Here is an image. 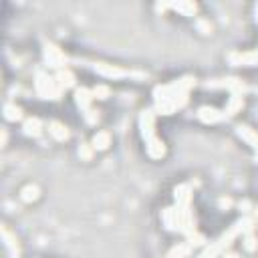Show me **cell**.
I'll use <instances>...</instances> for the list:
<instances>
[{
    "label": "cell",
    "instance_id": "6da1fadb",
    "mask_svg": "<svg viewBox=\"0 0 258 258\" xmlns=\"http://www.w3.org/2000/svg\"><path fill=\"white\" fill-rule=\"evenodd\" d=\"M196 87V77H181L169 85H157L153 89V101H155V113L159 115H171L177 109H183L187 105V93Z\"/></svg>",
    "mask_w": 258,
    "mask_h": 258
},
{
    "label": "cell",
    "instance_id": "7a4b0ae2",
    "mask_svg": "<svg viewBox=\"0 0 258 258\" xmlns=\"http://www.w3.org/2000/svg\"><path fill=\"white\" fill-rule=\"evenodd\" d=\"M250 232H254V218L252 216H242L238 222H234L222 236H218L214 242H210L204 250H202V254L198 256V258H220V256H224V252L232 246V242L242 234H250Z\"/></svg>",
    "mask_w": 258,
    "mask_h": 258
},
{
    "label": "cell",
    "instance_id": "3957f363",
    "mask_svg": "<svg viewBox=\"0 0 258 258\" xmlns=\"http://www.w3.org/2000/svg\"><path fill=\"white\" fill-rule=\"evenodd\" d=\"M139 129H141V137L145 141L147 155L151 159H161L165 155V143L155 133V111L153 109H143L139 113Z\"/></svg>",
    "mask_w": 258,
    "mask_h": 258
},
{
    "label": "cell",
    "instance_id": "277c9868",
    "mask_svg": "<svg viewBox=\"0 0 258 258\" xmlns=\"http://www.w3.org/2000/svg\"><path fill=\"white\" fill-rule=\"evenodd\" d=\"M34 91H36V95L40 99H52V101H58L60 95H62V89L58 87L56 79L50 77L44 71L36 73V77H34Z\"/></svg>",
    "mask_w": 258,
    "mask_h": 258
},
{
    "label": "cell",
    "instance_id": "5b68a950",
    "mask_svg": "<svg viewBox=\"0 0 258 258\" xmlns=\"http://www.w3.org/2000/svg\"><path fill=\"white\" fill-rule=\"evenodd\" d=\"M206 89H228L230 95H242L248 91V87L244 85L242 79L238 77H224V79H212L206 83Z\"/></svg>",
    "mask_w": 258,
    "mask_h": 258
},
{
    "label": "cell",
    "instance_id": "8992f818",
    "mask_svg": "<svg viewBox=\"0 0 258 258\" xmlns=\"http://www.w3.org/2000/svg\"><path fill=\"white\" fill-rule=\"evenodd\" d=\"M44 60L48 62V67H52L56 71H62L69 64L67 52L60 46H56L54 42H44Z\"/></svg>",
    "mask_w": 258,
    "mask_h": 258
},
{
    "label": "cell",
    "instance_id": "52a82bcc",
    "mask_svg": "<svg viewBox=\"0 0 258 258\" xmlns=\"http://www.w3.org/2000/svg\"><path fill=\"white\" fill-rule=\"evenodd\" d=\"M228 60L234 67H256L258 64V48L256 50H234L228 54Z\"/></svg>",
    "mask_w": 258,
    "mask_h": 258
},
{
    "label": "cell",
    "instance_id": "ba28073f",
    "mask_svg": "<svg viewBox=\"0 0 258 258\" xmlns=\"http://www.w3.org/2000/svg\"><path fill=\"white\" fill-rule=\"evenodd\" d=\"M93 71L105 79H123L131 75L129 71L121 69L119 64H111V62H93Z\"/></svg>",
    "mask_w": 258,
    "mask_h": 258
},
{
    "label": "cell",
    "instance_id": "9c48e42d",
    "mask_svg": "<svg viewBox=\"0 0 258 258\" xmlns=\"http://www.w3.org/2000/svg\"><path fill=\"white\" fill-rule=\"evenodd\" d=\"M191 183H179L173 187V200L177 210H191Z\"/></svg>",
    "mask_w": 258,
    "mask_h": 258
},
{
    "label": "cell",
    "instance_id": "30bf717a",
    "mask_svg": "<svg viewBox=\"0 0 258 258\" xmlns=\"http://www.w3.org/2000/svg\"><path fill=\"white\" fill-rule=\"evenodd\" d=\"M196 117H198L202 123H210V125H214V123H222V121L228 119L226 111H220V109H216V107H208V105L200 107L198 113H196Z\"/></svg>",
    "mask_w": 258,
    "mask_h": 258
},
{
    "label": "cell",
    "instance_id": "8fae6325",
    "mask_svg": "<svg viewBox=\"0 0 258 258\" xmlns=\"http://www.w3.org/2000/svg\"><path fill=\"white\" fill-rule=\"evenodd\" d=\"M236 135L242 139V141H246L254 151H256V159H258V131L256 129H252V127H248V125H236Z\"/></svg>",
    "mask_w": 258,
    "mask_h": 258
},
{
    "label": "cell",
    "instance_id": "7c38bea8",
    "mask_svg": "<svg viewBox=\"0 0 258 258\" xmlns=\"http://www.w3.org/2000/svg\"><path fill=\"white\" fill-rule=\"evenodd\" d=\"M93 93H91V89H87V87H75V103H77V107L81 109V111H89L91 109V105H93Z\"/></svg>",
    "mask_w": 258,
    "mask_h": 258
},
{
    "label": "cell",
    "instance_id": "4fadbf2b",
    "mask_svg": "<svg viewBox=\"0 0 258 258\" xmlns=\"http://www.w3.org/2000/svg\"><path fill=\"white\" fill-rule=\"evenodd\" d=\"M161 222L169 232H179V216L175 208H163L161 210Z\"/></svg>",
    "mask_w": 258,
    "mask_h": 258
},
{
    "label": "cell",
    "instance_id": "5bb4252c",
    "mask_svg": "<svg viewBox=\"0 0 258 258\" xmlns=\"http://www.w3.org/2000/svg\"><path fill=\"white\" fill-rule=\"evenodd\" d=\"M2 240H4V248L10 254V258H18L20 256V248H18V238L14 234H10V230L6 226H2Z\"/></svg>",
    "mask_w": 258,
    "mask_h": 258
},
{
    "label": "cell",
    "instance_id": "9a60e30c",
    "mask_svg": "<svg viewBox=\"0 0 258 258\" xmlns=\"http://www.w3.org/2000/svg\"><path fill=\"white\" fill-rule=\"evenodd\" d=\"M22 131L26 137H40L42 133V121L38 117H28L22 123Z\"/></svg>",
    "mask_w": 258,
    "mask_h": 258
},
{
    "label": "cell",
    "instance_id": "2e32d148",
    "mask_svg": "<svg viewBox=\"0 0 258 258\" xmlns=\"http://www.w3.org/2000/svg\"><path fill=\"white\" fill-rule=\"evenodd\" d=\"M48 133H50L52 139H56V141H69V137H71L69 127H67L64 123H60V121H50V123H48Z\"/></svg>",
    "mask_w": 258,
    "mask_h": 258
},
{
    "label": "cell",
    "instance_id": "e0dca14e",
    "mask_svg": "<svg viewBox=\"0 0 258 258\" xmlns=\"http://www.w3.org/2000/svg\"><path fill=\"white\" fill-rule=\"evenodd\" d=\"M169 8L177 10V12H179V14H183V16H196V14H198V4H196L194 0H181V2H171V4H169Z\"/></svg>",
    "mask_w": 258,
    "mask_h": 258
},
{
    "label": "cell",
    "instance_id": "ac0fdd59",
    "mask_svg": "<svg viewBox=\"0 0 258 258\" xmlns=\"http://www.w3.org/2000/svg\"><path fill=\"white\" fill-rule=\"evenodd\" d=\"M242 107H244V97H242V95H230L228 101H226L224 111H226L228 117H232V115H236L238 111H242Z\"/></svg>",
    "mask_w": 258,
    "mask_h": 258
},
{
    "label": "cell",
    "instance_id": "d6986e66",
    "mask_svg": "<svg viewBox=\"0 0 258 258\" xmlns=\"http://www.w3.org/2000/svg\"><path fill=\"white\" fill-rule=\"evenodd\" d=\"M91 145L97 149V151H105L109 145H111V133L109 131H97L91 139Z\"/></svg>",
    "mask_w": 258,
    "mask_h": 258
},
{
    "label": "cell",
    "instance_id": "ffe728a7",
    "mask_svg": "<svg viewBox=\"0 0 258 258\" xmlns=\"http://www.w3.org/2000/svg\"><path fill=\"white\" fill-rule=\"evenodd\" d=\"M54 79H56V83H58V87L64 91V89H71V87H75V75L69 71V69H62V71H56V75H54Z\"/></svg>",
    "mask_w": 258,
    "mask_h": 258
},
{
    "label": "cell",
    "instance_id": "44dd1931",
    "mask_svg": "<svg viewBox=\"0 0 258 258\" xmlns=\"http://www.w3.org/2000/svg\"><path fill=\"white\" fill-rule=\"evenodd\" d=\"M38 196H40V189H38V185H34V183H28V185H24V187L20 189V200L26 202V204L36 202Z\"/></svg>",
    "mask_w": 258,
    "mask_h": 258
},
{
    "label": "cell",
    "instance_id": "7402d4cb",
    "mask_svg": "<svg viewBox=\"0 0 258 258\" xmlns=\"http://www.w3.org/2000/svg\"><path fill=\"white\" fill-rule=\"evenodd\" d=\"M191 250H194V248H191L187 242H177V244L167 252V256H165V258H185Z\"/></svg>",
    "mask_w": 258,
    "mask_h": 258
},
{
    "label": "cell",
    "instance_id": "603a6c76",
    "mask_svg": "<svg viewBox=\"0 0 258 258\" xmlns=\"http://www.w3.org/2000/svg\"><path fill=\"white\" fill-rule=\"evenodd\" d=\"M4 117H6V121H20L22 119V109L14 103H6L4 105Z\"/></svg>",
    "mask_w": 258,
    "mask_h": 258
},
{
    "label": "cell",
    "instance_id": "cb8c5ba5",
    "mask_svg": "<svg viewBox=\"0 0 258 258\" xmlns=\"http://www.w3.org/2000/svg\"><path fill=\"white\" fill-rule=\"evenodd\" d=\"M91 93H93L95 99L103 101V99H107V97L111 95V89H109V85H105V83H97V85L91 89Z\"/></svg>",
    "mask_w": 258,
    "mask_h": 258
},
{
    "label": "cell",
    "instance_id": "d4e9b609",
    "mask_svg": "<svg viewBox=\"0 0 258 258\" xmlns=\"http://www.w3.org/2000/svg\"><path fill=\"white\" fill-rule=\"evenodd\" d=\"M242 246H244V250H248V252H256V250H258V236H256L254 232L244 234Z\"/></svg>",
    "mask_w": 258,
    "mask_h": 258
},
{
    "label": "cell",
    "instance_id": "484cf974",
    "mask_svg": "<svg viewBox=\"0 0 258 258\" xmlns=\"http://www.w3.org/2000/svg\"><path fill=\"white\" fill-rule=\"evenodd\" d=\"M93 151H95V147L91 143H81L79 145V157L83 161H91L93 159Z\"/></svg>",
    "mask_w": 258,
    "mask_h": 258
},
{
    "label": "cell",
    "instance_id": "4316f807",
    "mask_svg": "<svg viewBox=\"0 0 258 258\" xmlns=\"http://www.w3.org/2000/svg\"><path fill=\"white\" fill-rule=\"evenodd\" d=\"M99 113H101V111H97V109H93V107H91V109H89V111H85L83 115H85V121H87L89 125H97V123H99V119H101V115H99Z\"/></svg>",
    "mask_w": 258,
    "mask_h": 258
},
{
    "label": "cell",
    "instance_id": "83f0119b",
    "mask_svg": "<svg viewBox=\"0 0 258 258\" xmlns=\"http://www.w3.org/2000/svg\"><path fill=\"white\" fill-rule=\"evenodd\" d=\"M196 26H198V30H200L202 34H210V32L214 30L212 22H210V20H206V18H198V20H196Z\"/></svg>",
    "mask_w": 258,
    "mask_h": 258
},
{
    "label": "cell",
    "instance_id": "f1b7e54d",
    "mask_svg": "<svg viewBox=\"0 0 258 258\" xmlns=\"http://www.w3.org/2000/svg\"><path fill=\"white\" fill-rule=\"evenodd\" d=\"M187 244H189L191 248H196V246H208V244H206V238H204L200 232H196V234L187 236Z\"/></svg>",
    "mask_w": 258,
    "mask_h": 258
},
{
    "label": "cell",
    "instance_id": "f546056e",
    "mask_svg": "<svg viewBox=\"0 0 258 258\" xmlns=\"http://www.w3.org/2000/svg\"><path fill=\"white\" fill-rule=\"evenodd\" d=\"M218 206H220V208H224V210H228V208L232 206V200H230V198H220Z\"/></svg>",
    "mask_w": 258,
    "mask_h": 258
},
{
    "label": "cell",
    "instance_id": "4dcf8cb0",
    "mask_svg": "<svg viewBox=\"0 0 258 258\" xmlns=\"http://www.w3.org/2000/svg\"><path fill=\"white\" fill-rule=\"evenodd\" d=\"M250 208H252V206H250V202H246V200H244V202H240V210H242V212H246V214H248V212H250Z\"/></svg>",
    "mask_w": 258,
    "mask_h": 258
},
{
    "label": "cell",
    "instance_id": "1f68e13d",
    "mask_svg": "<svg viewBox=\"0 0 258 258\" xmlns=\"http://www.w3.org/2000/svg\"><path fill=\"white\" fill-rule=\"evenodd\" d=\"M222 258H240V254L238 252H224Z\"/></svg>",
    "mask_w": 258,
    "mask_h": 258
},
{
    "label": "cell",
    "instance_id": "d6a6232c",
    "mask_svg": "<svg viewBox=\"0 0 258 258\" xmlns=\"http://www.w3.org/2000/svg\"><path fill=\"white\" fill-rule=\"evenodd\" d=\"M2 145H6V129H2Z\"/></svg>",
    "mask_w": 258,
    "mask_h": 258
},
{
    "label": "cell",
    "instance_id": "836d02e7",
    "mask_svg": "<svg viewBox=\"0 0 258 258\" xmlns=\"http://www.w3.org/2000/svg\"><path fill=\"white\" fill-rule=\"evenodd\" d=\"M256 20H258V4H256Z\"/></svg>",
    "mask_w": 258,
    "mask_h": 258
},
{
    "label": "cell",
    "instance_id": "e575fe53",
    "mask_svg": "<svg viewBox=\"0 0 258 258\" xmlns=\"http://www.w3.org/2000/svg\"><path fill=\"white\" fill-rule=\"evenodd\" d=\"M254 91H256V93H258V87H256V89H254Z\"/></svg>",
    "mask_w": 258,
    "mask_h": 258
},
{
    "label": "cell",
    "instance_id": "d590c367",
    "mask_svg": "<svg viewBox=\"0 0 258 258\" xmlns=\"http://www.w3.org/2000/svg\"><path fill=\"white\" fill-rule=\"evenodd\" d=\"M256 216H258V210H256Z\"/></svg>",
    "mask_w": 258,
    "mask_h": 258
}]
</instances>
